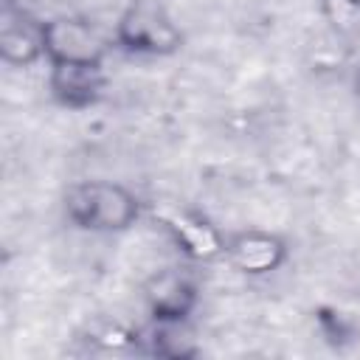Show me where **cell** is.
Returning a JSON list of instances; mask_svg holds the SVG:
<instances>
[{
  "mask_svg": "<svg viewBox=\"0 0 360 360\" xmlns=\"http://www.w3.org/2000/svg\"><path fill=\"white\" fill-rule=\"evenodd\" d=\"M62 214L76 231L112 236V233H127L141 219L143 202L129 186L118 180L90 177V180H76L65 188Z\"/></svg>",
  "mask_w": 360,
  "mask_h": 360,
  "instance_id": "cell-1",
  "label": "cell"
},
{
  "mask_svg": "<svg viewBox=\"0 0 360 360\" xmlns=\"http://www.w3.org/2000/svg\"><path fill=\"white\" fill-rule=\"evenodd\" d=\"M112 42L129 56H174L186 37L163 0H127L112 25Z\"/></svg>",
  "mask_w": 360,
  "mask_h": 360,
  "instance_id": "cell-2",
  "label": "cell"
},
{
  "mask_svg": "<svg viewBox=\"0 0 360 360\" xmlns=\"http://www.w3.org/2000/svg\"><path fill=\"white\" fill-rule=\"evenodd\" d=\"M42 59L48 68H107L110 42L79 14H56L39 22Z\"/></svg>",
  "mask_w": 360,
  "mask_h": 360,
  "instance_id": "cell-3",
  "label": "cell"
},
{
  "mask_svg": "<svg viewBox=\"0 0 360 360\" xmlns=\"http://www.w3.org/2000/svg\"><path fill=\"white\" fill-rule=\"evenodd\" d=\"M222 259L242 276H270L290 259V242L270 228H239L225 231Z\"/></svg>",
  "mask_w": 360,
  "mask_h": 360,
  "instance_id": "cell-4",
  "label": "cell"
},
{
  "mask_svg": "<svg viewBox=\"0 0 360 360\" xmlns=\"http://www.w3.org/2000/svg\"><path fill=\"white\" fill-rule=\"evenodd\" d=\"M141 295H143L149 321L188 323V318L194 315L200 304V284L183 267H163V270H155L143 281Z\"/></svg>",
  "mask_w": 360,
  "mask_h": 360,
  "instance_id": "cell-5",
  "label": "cell"
},
{
  "mask_svg": "<svg viewBox=\"0 0 360 360\" xmlns=\"http://www.w3.org/2000/svg\"><path fill=\"white\" fill-rule=\"evenodd\" d=\"M166 236L172 245L191 262H214L222 259L225 250V231L217 228L200 211H172L163 217Z\"/></svg>",
  "mask_w": 360,
  "mask_h": 360,
  "instance_id": "cell-6",
  "label": "cell"
},
{
  "mask_svg": "<svg viewBox=\"0 0 360 360\" xmlns=\"http://www.w3.org/2000/svg\"><path fill=\"white\" fill-rule=\"evenodd\" d=\"M39 22L31 17L22 6H14L6 0L0 14V59L11 68H28L37 59H42V42H39Z\"/></svg>",
  "mask_w": 360,
  "mask_h": 360,
  "instance_id": "cell-7",
  "label": "cell"
},
{
  "mask_svg": "<svg viewBox=\"0 0 360 360\" xmlns=\"http://www.w3.org/2000/svg\"><path fill=\"white\" fill-rule=\"evenodd\" d=\"M51 98L65 110H87L107 90V68H48Z\"/></svg>",
  "mask_w": 360,
  "mask_h": 360,
  "instance_id": "cell-8",
  "label": "cell"
},
{
  "mask_svg": "<svg viewBox=\"0 0 360 360\" xmlns=\"http://www.w3.org/2000/svg\"><path fill=\"white\" fill-rule=\"evenodd\" d=\"M146 343L149 354L158 357H191L197 354V346L191 338H186V323H158L149 321V329L141 338Z\"/></svg>",
  "mask_w": 360,
  "mask_h": 360,
  "instance_id": "cell-9",
  "label": "cell"
},
{
  "mask_svg": "<svg viewBox=\"0 0 360 360\" xmlns=\"http://www.w3.org/2000/svg\"><path fill=\"white\" fill-rule=\"evenodd\" d=\"M323 20L338 34H354L360 28V0H318Z\"/></svg>",
  "mask_w": 360,
  "mask_h": 360,
  "instance_id": "cell-10",
  "label": "cell"
},
{
  "mask_svg": "<svg viewBox=\"0 0 360 360\" xmlns=\"http://www.w3.org/2000/svg\"><path fill=\"white\" fill-rule=\"evenodd\" d=\"M354 90H357V96H360V70H357V79H354Z\"/></svg>",
  "mask_w": 360,
  "mask_h": 360,
  "instance_id": "cell-11",
  "label": "cell"
}]
</instances>
